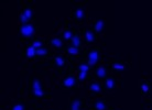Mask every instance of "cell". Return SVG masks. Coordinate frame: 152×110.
Returning <instances> with one entry per match:
<instances>
[{
    "label": "cell",
    "instance_id": "4fadbf2b",
    "mask_svg": "<svg viewBox=\"0 0 152 110\" xmlns=\"http://www.w3.org/2000/svg\"><path fill=\"white\" fill-rule=\"evenodd\" d=\"M94 109L95 110H107V103L104 99H97L94 103Z\"/></svg>",
    "mask_w": 152,
    "mask_h": 110
},
{
    "label": "cell",
    "instance_id": "52a82bcc",
    "mask_svg": "<svg viewBox=\"0 0 152 110\" xmlns=\"http://www.w3.org/2000/svg\"><path fill=\"white\" fill-rule=\"evenodd\" d=\"M106 27V23H105V20L103 19H96L93 23V30L95 31L96 33H102Z\"/></svg>",
    "mask_w": 152,
    "mask_h": 110
},
{
    "label": "cell",
    "instance_id": "cb8c5ba5",
    "mask_svg": "<svg viewBox=\"0 0 152 110\" xmlns=\"http://www.w3.org/2000/svg\"><path fill=\"white\" fill-rule=\"evenodd\" d=\"M91 69V66L87 64V63H80V66H78V71H82V72H89Z\"/></svg>",
    "mask_w": 152,
    "mask_h": 110
},
{
    "label": "cell",
    "instance_id": "e0dca14e",
    "mask_svg": "<svg viewBox=\"0 0 152 110\" xmlns=\"http://www.w3.org/2000/svg\"><path fill=\"white\" fill-rule=\"evenodd\" d=\"M71 42H72L73 46H76V47H78V49L82 46V39L80 38V34H78V33H74Z\"/></svg>",
    "mask_w": 152,
    "mask_h": 110
},
{
    "label": "cell",
    "instance_id": "9c48e42d",
    "mask_svg": "<svg viewBox=\"0 0 152 110\" xmlns=\"http://www.w3.org/2000/svg\"><path fill=\"white\" fill-rule=\"evenodd\" d=\"M107 68L105 65H99L95 71V76L98 79H105L107 77Z\"/></svg>",
    "mask_w": 152,
    "mask_h": 110
},
{
    "label": "cell",
    "instance_id": "8992f818",
    "mask_svg": "<svg viewBox=\"0 0 152 110\" xmlns=\"http://www.w3.org/2000/svg\"><path fill=\"white\" fill-rule=\"evenodd\" d=\"M95 40H96V35L93 29H85L84 30V42L86 44L94 43Z\"/></svg>",
    "mask_w": 152,
    "mask_h": 110
},
{
    "label": "cell",
    "instance_id": "277c9868",
    "mask_svg": "<svg viewBox=\"0 0 152 110\" xmlns=\"http://www.w3.org/2000/svg\"><path fill=\"white\" fill-rule=\"evenodd\" d=\"M32 18H33V9L31 7H24L19 15V21L21 22V24L29 23Z\"/></svg>",
    "mask_w": 152,
    "mask_h": 110
},
{
    "label": "cell",
    "instance_id": "7a4b0ae2",
    "mask_svg": "<svg viewBox=\"0 0 152 110\" xmlns=\"http://www.w3.org/2000/svg\"><path fill=\"white\" fill-rule=\"evenodd\" d=\"M100 61V50L98 47H94V49H91L87 53V63L91 67L97 65Z\"/></svg>",
    "mask_w": 152,
    "mask_h": 110
},
{
    "label": "cell",
    "instance_id": "44dd1931",
    "mask_svg": "<svg viewBox=\"0 0 152 110\" xmlns=\"http://www.w3.org/2000/svg\"><path fill=\"white\" fill-rule=\"evenodd\" d=\"M73 31L71 30V29H65L63 32H62V36L64 38V40H66V41H71L73 38Z\"/></svg>",
    "mask_w": 152,
    "mask_h": 110
},
{
    "label": "cell",
    "instance_id": "2e32d148",
    "mask_svg": "<svg viewBox=\"0 0 152 110\" xmlns=\"http://www.w3.org/2000/svg\"><path fill=\"white\" fill-rule=\"evenodd\" d=\"M49 43L55 49H61L63 46V41H62L61 38H52L49 41Z\"/></svg>",
    "mask_w": 152,
    "mask_h": 110
},
{
    "label": "cell",
    "instance_id": "d6986e66",
    "mask_svg": "<svg viewBox=\"0 0 152 110\" xmlns=\"http://www.w3.org/2000/svg\"><path fill=\"white\" fill-rule=\"evenodd\" d=\"M80 49L78 47H76V46H73V45H69L66 47V53L69 54V55H73V56H75L77 54H80Z\"/></svg>",
    "mask_w": 152,
    "mask_h": 110
},
{
    "label": "cell",
    "instance_id": "5bb4252c",
    "mask_svg": "<svg viewBox=\"0 0 152 110\" xmlns=\"http://www.w3.org/2000/svg\"><path fill=\"white\" fill-rule=\"evenodd\" d=\"M140 91L142 95H147L150 89H151V86H150V84L147 82V80H141L140 82Z\"/></svg>",
    "mask_w": 152,
    "mask_h": 110
},
{
    "label": "cell",
    "instance_id": "7c38bea8",
    "mask_svg": "<svg viewBox=\"0 0 152 110\" xmlns=\"http://www.w3.org/2000/svg\"><path fill=\"white\" fill-rule=\"evenodd\" d=\"M105 87L108 90H113L116 87V78L114 76H109L108 78L105 79Z\"/></svg>",
    "mask_w": 152,
    "mask_h": 110
},
{
    "label": "cell",
    "instance_id": "9a60e30c",
    "mask_svg": "<svg viewBox=\"0 0 152 110\" xmlns=\"http://www.w3.org/2000/svg\"><path fill=\"white\" fill-rule=\"evenodd\" d=\"M111 68H113V71H115V72L120 73L126 69V65H125V63H122V62H114V63L111 64Z\"/></svg>",
    "mask_w": 152,
    "mask_h": 110
},
{
    "label": "cell",
    "instance_id": "484cf974",
    "mask_svg": "<svg viewBox=\"0 0 152 110\" xmlns=\"http://www.w3.org/2000/svg\"><path fill=\"white\" fill-rule=\"evenodd\" d=\"M32 45L38 50V49H40V47H42V46H43V41H42V40H40V39H35L34 41L32 42Z\"/></svg>",
    "mask_w": 152,
    "mask_h": 110
},
{
    "label": "cell",
    "instance_id": "603a6c76",
    "mask_svg": "<svg viewBox=\"0 0 152 110\" xmlns=\"http://www.w3.org/2000/svg\"><path fill=\"white\" fill-rule=\"evenodd\" d=\"M87 75H88L87 72L78 71V73H77V79L80 80V82H84V80H86V78H87Z\"/></svg>",
    "mask_w": 152,
    "mask_h": 110
},
{
    "label": "cell",
    "instance_id": "5b68a950",
    "mask_svg": "<svg viewBox=\"0 0 152 110\" xmlns=\"http://www.w3.org/2000/svg\"><path fill=\"white\" fill-rule=\"evenodd\" d=\"M77 85V78L74 75H67L62 80V86L66 89H74Z\"/></svg>",
    "mask_w": 152,
    "mask_h": 110
},
{
    "label": "cell",
    "instance_id": "d4e9b609",
    "mask_svg": "<svg viewBox=\"0 0 152 110\" xmlns=\"http://www.w3.org/2000/svg\"><path fill=\"white\" fill-rule=\"evenodd\" d=\"M11 110H26V105L23 103H18L12 106Z\"/></svg>",
    "mask_w": 152,
    "mask_h": 110
},
{
    "label": "cell",
    "instance_id": "4316f807",
    "mask_svg": "<svg viewBox=\"0 0 152 110\" xmlns=\"http://www.w3.org/2000/svg\"><path fill=\"white\" fill-rule=\"evenodd\" d=\"M49 110H51V109H49Z\"/></svg>",
    "mask_w": 152,
    "mask_h": 110
},
{
    "label": "cell",
    "instance_id": "30bf717a",
    "mask_svg": "<svg viewBox=\"0 0 152 110\" xmlns=\"http://www.w3.org/2000/svg\"><path fill=\"white\" fill-rule=\"evenodd\" d=\"M82 108H83V100L80 98H75L71 100L69 106V110H82Z\"/></svg>",
    "mask_w": 152,
    "mask_h": 110
},
{
    "label": "cell",
    "instance_id": "ba28073f",
    "mask_svg": "<svg viewBox=\"0 0 152 110\" xmlns=\"http://www.w3.org/2000/svg\"><path fill=\"white\" fill-rule=\"evenodd\" d=\"M74 18H75V20L77 22H82V21L85 20V18H86V12L84 10V8L82 7L76 8L75 10H74Z\"/></svg>",
    "mask_w": 152,
    "mask_h": 110
},
{
    "label": "cell",
    "instance_id": "8fae6325",
    "mask_svg": "<svg viewBox=\"0 0 152 110\" xmlns=\"http://www.w3.org/2000/svg\"><path fill=\"white\" fill-rule=\"evenodd\" d=\"M89 90H91V94L97 95V94H100L103 91V87H102V85L98 82H93L91 84V86H89Z\"/></svg>",
    "mask_w": 152,
    "mask_h": 110
},
{
    "label": "cell",
    "instance_id": "7402d4cb",
    "mask_svg": "<svg viewBox=\"0 0 152 110\" xmlns=\"http://www.w3.org/2000/svg\"><path fill=\"white\" fill-rule=\"evenodd\" d=\"M49 53H50L49 50L46 49V47H44V46H42V47L37 50V55H38V56H45V55H48Z\"/></svg>",
    "mask_w": 152,
    "mask_h": 110
},
{
    "label": "cell",
    "instance_id": "6da1fadb",
    "mask_svg": "<svg viewBox=\"0 0 152 110\" xmlns=\"http://www.w3.org/2000/svg\"><path fill=\"white\" fill-rule=\"evenodd\" d=\"M30 90L32 96L37 99H41L44 97V87H43V84H42L41 79L38 78L37 76H33L31 78L30 83Z\"/></svg>",
    "mask_w": 152,
    "mask_h": 110
},
{
    "label": "cell",
    "instance_id": "ac0fdd59",
    "mask_svg": "<svg viewBox=\"0 0 152 110\" xmlns=\"http://www.w3.org/2000/svg\"><path fill=\"white\" fill-rule=\"evenodd\" d=\"M65 63H66V58H65L63 55H56L55 58H54V64L56 65L57 67H62V66H64Z\"/></svg>",
    "mask_w": 152,
    "mask_h": 110
},
{
    "label": "cell",
    "instance_id": "ffe728a7",
    "mask_svg": "<svg viewBox=\"0 0 152 110\" xmlns=\"http://www.w3.org/2000/svg\"><path fill=\"white\" fill-rule=\"evenodd\" d=\"M26 53H27V56L32 58V57H34L37 55V49H35L33 45H30L28 46L27 49H26Z\"/></svg>",
    "mask_w": 152,
    "mask_h": 110
},
{
    "label": "cell",
    "instance_id": "3957f363",
    "mask_svg": "<svg viewBox=\"0 0 152 110\" xmlns=\"http://www.w3.org/2000/svg\"><path fill=\"white\" fill-rule=\"evenodd\" d=\"M35 30H37V29H35V27L31 22L21 24V25H20V28H19L20 34L22 35L23 38H31V36H33Z\"/></svg>",
    "mask_w": 152,
    "mask_h": 110
}]
</instances>
